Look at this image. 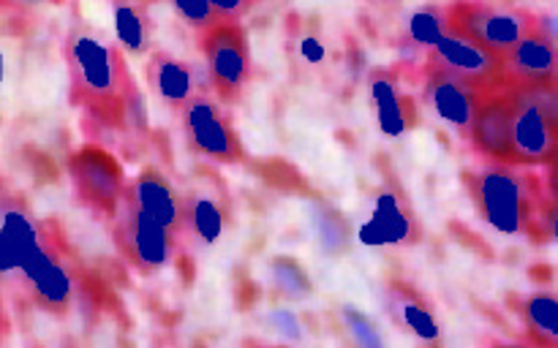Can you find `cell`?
<instances>
[{
    "instance_id": "obj_28",
    "label": "cell",
    "mask_w": 558,
    "mask_h": 348,
    "mask_svg": "<svg viewBox=\"0 0 558 348\" xmlns=\"http://www.w3.org/2000/svg\"><path fill=\"white\" fill-rule=\"evenodd\" d=\"M381 3H398V0H381Z\"/></svg>"
},
{
    "instance_id": "obj_23",
    "label": "cell",
    "mask_w": 558,
    "mask_h": 348,
    "mask_svg": "<svg viewBox=\"0 0 558 348\" xmlns=\"http://www.w3.org/2000/svg\"><path fill=\"white\" fill-rule=\"evenodd\" d=\"M221 22H243L259 0H210Z\"/></svg>"
},
{
    "instance_id": "obj_26",
    "label": "cell",
    "mask_w": 558,
    "mask_h": 348,
    "mask_svg": "<svg viewBox=\"0 0 558 348\" xmlns=\"http://www.w3.org/2000/svg\"><path fill=\"white\" fill-rule=\"evenodd\" d=\"M548 232H550V237L558 239V207H554V204H550V210H548Z\"/></svg>"
},
{
    "instance_id": "obj_11",
    "label": "cell",
    "mask_w": 558,
    "mask_h": 348,
    "mask_svg": "<svg viewBox=\"0 0 558 348\" xmlns=\"http://www.w3.org/2000/svg\"><path fill=\"white\" fill-rule=\"evenodd\" d=\"M147 82L153 96L172 112H180L191 98L213 96L210 76L205 69L163 49H156L147 58Z\"/></svg>"
},
{
    "instance_id": "obj_4",
    "label": "cell",
    "mask_w": 558,
    "mask_h": 348,
    "mask_svg": "<svg viewBox=\"0 0 558 348\" xmlns=\"http://www.w3.org/2000/svg\"><path fill=\"white\" fill-rule=\"evenodd\" d=\"M512 109V166H545L558 150V79L507 85Z\"/></svg>"
},
{
    "instance_id": "obj_29",
    "label": "cell",
    "mask_w": 558,
    "mask_h": 348,
    "mask_svg": "<svg viewBox=\"0 0 558 348\" xmlns=\"http://www.w3.org/2000/svg\"><path fill=\"white\" fill-rule=\"evenodd\" d=\"M556 79H558V71H556Z\"/></svg>"
},
{
    "instance_id": "obj_9",
    "label": "cell",
    "mask_w": 558,
    "mask_h": 348,
    "mask_svg": "<svg viewBox=\"0 0 558 348\" xmlns=\"http://www.w3.org/2000/svg\"><path fill=\"white\" fill-rule=\"evenodd\" d=\"M185 139L191 150L213 163H240L245 158L243 141L234 130L232 120L223 112L221 101H213V96H196L180 109Z\"/></svg>"
},
{
    "instance_id": "obj_19",
    "label": "cell",
    "mask_w": 558,
    "mask_h": 348,
    "mask_svg": "<svg viewBox=\"0 0 558 348\" xmlns=\"http://www.w3.org/2000/svg\"><path fill=\"white\" fill-rule=\"evenodd\" d=\"M371 96H374L376 112H379L381 130L390 136L403 134L412 120H409V114H407V101L398 96L392 76L390 74H374V79H371Z\"/></svg>"
},
{
    "instance_id": "obj_6",
    "label": "cell",
    "mask_w": 558,
    "mask_h": 348,
    "mask_svg": "<svg viewBox=\"0 0 558 348\" xmlns=\"http://www.w3.org/2000/svg\"><path fill=\"white\" fill-rule=\"evenodd\" d=\"M199 52L213 92L223 107H234L248 87L254 65L245 27L240 22H216L199 33Z\"/></svg>"
},
{
    "instance_id": "obj_14",
    "label": "cell",
    "mask_w": 558,
    "mask_h": 348,
    "mask_svg": "<svg viewBox=\"0 0 558 348\" xmlns=\"http://www.w3.org/2000/svg\"><path fill=\"white\" fill-rule=\"evenodd\" d=\"M125 199L131 204L140 207L142 212L167 226L169 232L180 234L185 226V212H183V196L178 194L172 183L163 177L158 169L147 166L136 174L131 183H125Z\"/></svg>"
},
{
    "instance_id": "obj_22",
    "label": "cell",
    "mask_w": 558,
    "mask_h": 348,
    "mask_svg": "<svg viewBox=\"0 0 558 348\" xmlns=\"http://www.w3.org/2000/svg\"><path fill=\"white\" fill-rule=\"evenodd\" d=\"M169 5H172V11L178 14V20L196 33L221 22L210 0H169Z\"/></svg>"
},
{
    "instance_id": "obj_2",
    "label": "cell",
    "mask_w": 558,
    "mask_h": 348,
    "mask_svg": "<svg viewBox=\"0 0 558 348\" xmlns=\"http://www.w3.org/2000/svg\"><path fill=\"white\" fill-rule=\"evenodd\" d=\"M526 169L512 163H490L477 172L463 174V183L472 196V204L488 226L501 234H521L534 243H545L550 239V199L543 179Z\"/></svg>"
},
{
    "instance_id": "obj_24",
    "label": "cell",
    "mask_w": 558,
    "mask_h": 348,
    "mask_svg": "<svg viewBox=\"0 0 558 348\" xmlns=\"http://www.w3.org/2000/svg\"><path fill=\"white\" fill-rule=\"evenodd\" d=\"M545 190H548L550 204L558 207V150L550 156V161L545 163Z\"/></svg>"
},
{
    "instance_id": "obj_8",
    "label": "cell",
    "mask_w": 558,
    "mask_h": 348,
    "mask_svg": "<svg viewBox=\"0 0 558 348\" xmlns=\"http://www.w3.org/2000/svg\"><path fill=\"white\" fill-rule=\"evenodd\" d=\"M112 237L120 256L140 275H153V272L163 270L172 261L174 248H178V234L153 221L147 212L131 204L125 196L112 217Z\"/></svg>"
},
{
    "instance_id": "obj_15",
    "label": "cell",
    "mask_w": 558,
    "mask_h": 348,
    "mask_svg": "<svg viewBox=\"0 0 558 348\" xmlns=\"http://www.w3.org/2000/svg\"><path fill=\"white\" fill-rule=\"evenodd\" d=\"M480 98H483V92L469 87L466 82L425 65V101L461 136L469 134V125H472L474 112H477Z\"/></svg>"
},
{
    "instance_id": "obj_10",
    "label": "cell",
    "mask_w": 558,
    "mask_h": 348,
    "mask_svg": "<svg viewBox=\"0 0 558 348\" xmlns=\"http://www.w3.org/2000/svg\"><path fill=\"white\" fill-rule=\"evenodd\" d=\"M428 69L445 71V74L466 82L477 92H490L505 85L499 54L488 52L485 47L469 41V38L450 30V27L428 49Z\"/></svg>"
},
{
    "instance_id": "obj_1",
    "label": "cell",
    "mask_w": 558,
    "mask_h": 348,
    "mask_svg": "<svg viewBox=\"0 0 558 348\" xmlns=\"http://www.w3.org/2000/svg\"><path fill=\"white\" fill-rule=\"evenodd\" d=\"M65 65L71 103L87 117L114 130L129 128L140 117V90L118 44L93 27L76 25L65 38Z\"/></svg>"
},
{
    "instance_id": "obj_25",
    "label": "cell",
    "mask_w": 558,
    "mask_h": 348,
    "mask_svg": "<svg viewBox=\"0 0 558 348\" xmlns=\"http://www.w3.org/2000/svg\"><path fill=\"white\" fill-rule=\"evenodd\" d=\"M5 275H14V264H11L9 253H5V248L0 245V277H5Z\"/></svg>"
},
{
    "instance_id": "obj_12",
    "label": "cell",
    "mask_w": 558,
    "mask_h": 348,
    "mask_svg": "<svg viewBox=\"0 0 558 348\" xmlns=\"http://www.w3.org/2000/svg\"><path fill=\"white\" fill-rule=\"evenodd\" d=\"M466 136L474 150L488 161L512 163V109L507 85L483 92Z\"/></svg>"
},
{
    "instance_id": "obj_21",
    "label": "cell",
    "mask_w": 558,
    "mask_h": 348,
    "mask_svg": "<svg viewBox=\"0 0 558 348\" xmlns=\"http://www.w3.org/2000/svg\"><path fill=\"white\" fill-rule=\"evenodd\" d=\"M445 30H447L445 9H436V5L420 9L417 14L409 20V38H412L414 47L430 49L436 41H439V36Z\"/></svg>"
},
{
    "instance_id": "obj_17",
    "label": "cell",
    "mask_w": 558,
    "mask_h": 348,
    "mask_svg": "<svg viewBox=\"0 0 558 348\" xmlns=\"http://www.w3.org/2000/svg\"><path fill=\"white\" fill-rule=\"evenodd\" d=\"M518 315L523 321L526 337L537 346H558V294L534 291L518 297Z\"/></svg>"
},
{
    "instance_id": "obj_7",
    "label": "cell",
    "mask_w": 558,
    "mask_h": 348,
    "mask_svg": "<svg viewBox=\"0 0 558 348\" xmlns=\"http://www.w3.org/2000/svg\"><path fill=\"white\" fill-rule=\"evenodd\" d=\"M69 179L76 204L98 221L112 223L125 194V174L118 158L104 147L82 145L69 156Z\"/></svg>"
},
{
    "instance_id": "obj_5",
    "label": "cell",
    "mask_w": 558,
    "mask_h": 348,
    "mask_svg": "<svg viewBox=\"0 0 558 348\" xmlns=\"http://www.w3.org/2000/svg\"><path fill=\"white\" fill-rule=\"evenodd\" d=\"M445 20L450 30L499 58L539 27L537 14L496 0H452L445 9Z\"/></svg>"
},
{
    "instance_id": "obj_16",
    "label": "cell",
    "mask_w": 558,
    "mask_h": 348,
    "mask_svg": "<svg viewBox=\"0 0 558 348\" xmlns=\"http://www.w3.org/2000/svg\"><path fill=\"white\" fill-rule=\"evenodd\" d=\"M183 212H185V226L194 232L196 239L202 243H216L223 232L227 223V201L223 194H216L213 185H202L194 188L189 196H183Z\"/></svg>"
},
{
    "instance_id": "obj_3",
    "label": "cell",
    "mask_w": 558,
    "mask_h": 348,
    "mask_svg": "<svg viewBox=\"0 0 558 348\" xmlns=\"http://www.w3.org/2000/svg\"><path fill=\"white\" fill-rule=\"evenodd\" d=\"M0 245L44 310H63L69 304V266L20 196H0Z\"/></svg>"
},
{
    "instance_id": "obj_27",
    "label": "cell",
    "mask_w": 558,
    "mask_h": 348,
    "mask_svg": "<svg viewBox=\"0 0 558 348\" xmlns=\"http://www.w3.org/2000/svg\"><path fill=\"white\" fill-rule=\"evenodd\" d=\"M31 3H60V0H31Z\"/></svg>"
},
{
    "instance_id": "obj_20",
    "label": "cell",
    "mask_w": 558,
    "mask_h": 348,
    "mask_svg": "<svg viewBox=\"0 0 558 348\" xmlns=\"http://www.w3.org/2000/svg\"><path fill=\"white\" fill-rule=\"evenodd\" d=\"M390 308L392 313H396V319L403 324V330H412L423 337H436L434 315L428 313V308L420 302L417 294H414L412 288L396 283V286L390 288Z\"/></svg>"
},
{
    "instance_id": "obj_18",
    "label": "cell",
    "mask_w": 558,
    "mask_h": 348,
    "mask_svg": "<svg viewBox=\"0 0 558 348\" xmlns=\"http://www.w3.org/2000/svg\"><path fill=\"white\" fill-rule=\"evenodd\" d=\"M114 30H118L120 49L131 54H145L153 41L145 0H114Z\"/></svg>"
},
{
    "instance_id": "obj_13",
    "label": "cell",
    "mask_w": 558,
    "mask_h": 348,
    "mask_svg": "<svg viewBox=\"0 0 558 348\" xmlns=\"http://www.w3.org/2000/svg\"><path fill=\"white\" fill-rule=\"evenodd\" d=\"M558 71V41L543 27L529 33L510 52L501 54V74L505 85H534V82L556 79Z\"/></svg>"
}]
</instances>
